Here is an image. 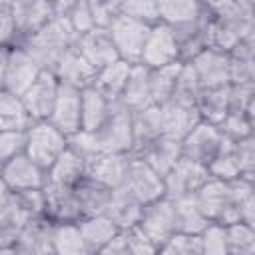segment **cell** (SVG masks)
<instances>
[{"label":"cell","mask_w":255,"mask_h":255,"mask_svg":"<svg viewBox=\"0 0 255 255\" xmlns=\"http://www.w3.org/2000/svg\"><path fill=\"white\" fill-rule=\"evenodd\" d=\"M209 46L229 52L239 40L255 34V4L233 0L209 12Z\"/></svg>","instance_id":"obj_1"},{"label":"cell","mask_w":255,"mask_h":255,"mask_svg":"<svg viewBox=\"0 0 255 255\" xmlns=\"http://www.w3.org/2000/svg\"><path fill=\"white\" fill-rule=\"evenodd\" d=\"M78 40V32L64 20L54 16L52 20H48L36 34H32L30 38H26L24 42H20L36 60L42 68L50 70L52 64L56 62V58L70 46H74Z\"/></svg>","instance_id":"obj_2"},{"label":"cell","mask_w":255,"mask_h":255,"mask_svg":"<svg viewBox=\"0 0 255 255\" xmlns=\"http://www.w3.org/2000/svg\"><path fill=\"white\" fill-rule=\"evenodd\" d=\"M68 147V135L60 131L50 120H32L26 128V155L42 169L56 161V157Z\"/></svg>","instance_id":"obj_3"},{"label":"cell","mask_w":255,"mask_h":255,"mask_svg":"<svg viewBox=\"0 0 255 255\" xmlns=\"http://www.w3.org/2000/svg\"><path fill=\"white\" fill-rule=\"evenodd\" d=\"M102 151L131 153L133 147V126L131 112L120 102H112L106 122L94 131Z\"/></svg>","instance_id":"obj_4"},{"label":"cell","mask_w":255,"mask_h":255,"mask_svg":"<svg viewBox=\"0 0 255 255\" xmlns=\"http://www.w3.org/2000/svg\"><path fill=\"white\" fill-rule=\"evenodd\" d=\"M199 209L209 221H219V223H233L237 219V207H235V197L231 191V183L209 177L195 193H193Z\"/></svg>","instance_id":"obj_5"},{"label":"cell","mask_w":255,"mask_h":255,"mask_svg":"<svg viewBox=\"0 0 255 255\" xmlns=\"http://www.w3.org/2000/svg\"><path fill=\"white\" fill-rule=\"evenodd\" d=\"M151 24H145L141 20L129 18L126 14H120L110 26L108 32L112 36V42L116 46V52L122 60L129 62V64H139L141 60V52H143V44L147 38Z\"/></svg>","instance_id":"obj_6"},{"label":"cell","mask_w":255,"mask_h":255,"mask_svg":"<svg viewBox=\"0 0 255 255\" xmlns=\"http://www.w3.org/2000/svg\"><path fill=\"white\" fill-rule=\"evenodd\" d=\"M122 187L126 191H129L141 205L165 195L163 175H159L145 159H141L137 155H131V153H129V159H128V167H126Z\"/></svg>","instance_id":"obj_7"},{"label":"cell","mask_w":255,"mask_h":255,"mask_svg":"<svg viewBox=\"0 0 255 255\" xmlns=\"http://www.w3.org/2000/svg\"><path fill=\"white\" fill-rule=\"evenodd\" d=\"M209 177L211 175H209L207 165L181 155L175 161V165L163 175L165 197L179 199V197H185V195H193Z\"/></svg>","instance_id":"obj_8"},{"label":"cell","mask_w":255,"mask_h":255,"mask_svg":"<svg viewBox=\"0 0 255 255\" xmlns=\"http://www.w3.org/2000/svg\"><path fill=\"white\" fill-rule=\"evenodd\" d=\"M137 225L143 229V233L153 241V245L159 247L177 231L175 227V207L169 197H159L149 203H143L141 215Z\"/></svg>","instance_id":"obj_9"},{"label":"cell","mask_w":255,"mask_h":255,"mask_svg":"<svg viewBox=\"0 0 255 255\" xmlns=\"http://www.w3.org/2000/svg\"><path fill=\"white\" fill-rule=\"evenodd\" d=\"M44 68L38 64V60L22 44H12L8 48L2 88L14 92L16 96H22L26 92V88L38 78V74Z\"/></svg>","instance_id":"obj_10"},{"label":"cell","mask_w":255,"mask_h":255,"mask_svg":"<svg viewBox=\"0 0 255 255\" xmlns=\"http://www.w3.org/2000/svg\"><path fill=\"white\" fill-rule=\"evenodd\" d=\"M10 16L16 30V42L20 44L36 34L48 20L54 18L52 0H10Z\"/></svg>","instance_id":"obj_11"},{"label":"cell","mask_w":255,"mask_h":255,"mask_svg":"<svg viewBox=\"0 0 255 255\" xmlns=\"http://www.w3.org/2000/svg\"><path fill=\"white\" fill-rule=\"evenodd\" d=\"M225 137L219 131V128L211 122L199 120L181 139V155L195 159L203 165H207L215 153L219 151V147L223 145Z\"/></svg>","instance_id":"obj_12"},{"label":"cell","mask_w":255,"mask_h":255,"mask_svg":"<svg viewBox=\"0 0 255 255\" xmlns=\"http://www.w3.org/2000/svg\"><path fill=\"white\" fill-rule=\"evenodd\" d=\"M177 60H179V48H177V40H175L171 26H167L163 22L151 24L145 44H143L139 64H143L147 68H159V66H165V64L177 62Z\"/></svg>","instance_id":"obj_13"},{"label":"cell","mask_w":255,"mask_h":255,"mask_svg":"<svg viewBox=\"0 0 255 255\" xmlns=\"http://www.w3.org/2000/svg\"><path fill=\"white\" fill-rule=\"evenodd\" d=\"M58 86H60V82L54 76V72L44 68L38 74V78L26 88V92L20 98H22V104L32 120H48L50 118V112H52V106H54V100L58 94Z\"/></svg>","instance_id":"obj_14"},{"label":"cell","mask_w":255,"mask_h":255,"mask_svg":"<svg viewBox=\"0 0 255 255\" xmlns=\"http://www.w3.org/2000/svg\"><path fill=\"white\" fill-rule=\"evenodd\" d=\"M201 88H217L229 84V54L217 48H205L189 60Z\"/></svg>","instance_id":"obj_15"},{"label":"cell","mask_w":255,"mask_h":255,"mask_svg":"<svg viewBox=\"0 0 255 255\" xmlns=\"http://www.w3.org/2000/svg\"><path fill=\"white\" fill-rule=\"evenodd\" d=\"M50 72H54V76L58 78V82L70 84V86H76V88L82 90L86 86H92L98 70L78 52V48L74 44V46L66 48L56 58V62L52 64Z\"/></svg>","instance_id":"obj_16"},{"label":"cell","mask_w":255,"mask_h":255,"mask_svg":"<svg viewBox=\"0 0 255 255\" xmlns=\"http://www.w3.org/2000/svg\"><path fill=\"white\" fill-rule=\"evenodd\" d=\"M0 177L12 191H22L32 187H44L48 173L26 153H20L0 165Z\"/></svg>","instance_id":"obj_17"},{"label":"cell","mask_w":255,"mask_h":255,"mask_svg":"<svg viewBox=\"0 0 255 255\" xmlns=\"http://www.w3.org/2000/svg\"><path fill=\"white\" fill-rule=\"evenodd\" d=\"M80 104H82V92L76 86L62 84L58 86V94L50 112V122L64 131L66 135H72L80 129Z\"/></svg>","instance_id":"obj_18"},{"label":"cell","mask_w":255,"mask_h":255,"mask_svg":"<svg viewBox=\"0 0 255 255\" xmlns=\"http://www.w3.org/2000/svg\"><path fill=\"white\" fill-rule=\"evenodd\" d=\"M76 48L96 70L112 64L114 60L120 58L108 28H102V26H94V28L78 34Z\"/></svg>","instance_id":"obj_19"},{"label":"cell","mask_w":255,"mask_h":255,"mask_svg":"<svg viewBox=\"0 0 255 255\" xmlns=\"http://www.w3.org/2000/svg\"><path fill=\"white\" fill-rule=\"evenodd\" d=\"M44 215L52 221H78L80 205L72 185H62L46 179L44 183Z\"/></svg>","instance_id":"obj_20"},{"label":"cell","mask_w":255,"mask_h":255,"mask_svg":"<svg viewBox=\"0 0 255 255\" xmlns=\"http://www.w3.org/2000/svg\"><path fill=\"white\" fill-rule=\"evenodd\" d=\"M52 227L54 221L46 215H30L28 221L24 223L16 245L14 253H28V255H46L54 253L52 249Z\"/></svg>","instance_id":"obj_21"},{"label":"cell","mask_w":255,"mask_h":255,"mask_svg":"<svg viewBox=\"0 0 255 255\" xmlns=\"http://www.w3.org/2000/svg\"><path fill=\"white\" fill-rule=\"evenodd\" d=\"M129 153H112V151H98L86 161V177L100 181L112 189L122 187L126 167H128Z\"/></svg>","instance_id":"obj_22"},{"label":"cell","mask_w":255,"mask_h":255,"mask_svg":"<svg viewBox=\"0 0 255 255\" xmlns=\"http://www.w3.org/2000/svg\"><path fill=\"white\" fill-rule=\"evenodd\" d=\"M209 18H211V14H209V10H205L195 22L171 28L175 34V40H177L181 62H189L201 50L209 48Z\"/></svg>","instance_id":"obj_23"},{"label":"cell","mask_w":255,"mask_h":255,"mask_svg":"<svg viewBox=\"0 0 255 255\" xmlns=\"http://www.w3.org/2000/svg\"><path fill=\"white\" fill-rule=\"evenodd\" d=\"M122 106H126L129 112L143 110L151 106V92H149V68L143 64H131L129 76L126 80V86L118 98Z\"/></svg>","instance_id":"obj_24"},{"label":"cell","mask_w":255,"mask_h":255,"mask_svg":"<svg viewBox=\"0 0 255 255\" xmlns=\"http://www.w3.org/2000/svg\"><path fill=\"white\" fill-rule=\"evenodd\" d=\"M161 110V135L181 141L183 135L201 120L197 108L179 106L175 102H165L159 106Z\"/></svg>","instance_id":"obj_25"},{"label":"cell","mask_w":255,"mask_h":255,"mask_svg":"<svg viewBox=\"0 0 255 255\" xmlns=\"http://www.w3.org/2000/svg\"><path fill=\"white\" fill-rule=\"evenodd\" d=\"M131 155L145 159L159 175H165L181 157V141L159 135L157 139L149 141L145 147H141L137 153H131Z\"/></svg>","instance_id":"obj_26"},{"label":"cell","mask_w":255,"mask_h":255,"mask_svg":"<svg viewBox=\"0 0 255 255\" xmlns=\"http://www.w3.org/2000/svg\"><path fill=\"white\" fill-rule=\"evenodd\" d=\"M74 193H76V199H78L82 217H88V215L106 213V207H108V203L112 199L114 189L84 175L74 185Z\"/></svg>","instance_id":"obj_27"},{"label":"cell","mask_w":255,"mask_h":255,"mask_svg":"<svg viewBox=\"0 0 255 255\" xmlns=\"http://www.w3.org/2000/svg\"><path fill=\"white\" fill-rule=\"evenodd\" d=\"M78 227H80V233L84 237V243H86V249H88L90 255L100 253L102 247L120 231V227L106 213L80 217Z\"/></svg>","instance_id":"obj_28"},{"label":"cell","mask_w":255,"mask_h":255,"mask_svg":"<svg viewBox=\"0 0 255 255\" xmlns=\"http://www.w3.org/2000/svg\"><path fill=\"white\" fill-rule=\"evenodd\" d=\"M82 92V104H80V129L84 131H96L108 118L112 102L100 94L94 86H86Z\"/></svg>","instance_id":"obj_29"},{"label":"cell","mask_w":255,"mask_h":255,"mask_svg":"<svg viewBox=\"0 0 255 255\" xmlns=\"http://www.w3.org/2000/svg\"><path fill=\"white\" fill-rule=\"evenodd\" d=\"M131 126H133V147L131 153H137L149 141L161 135V110L159 106L151 104L143 110L131 112Z\"/></svg>","instance_id":"obj_30"},{"label":"cell","mask_w":255,"mask_h":255,"mask_svg":"<svg viewBox=\"0 0 255 255\" xmlns=\"http://www.w3.org/2000/svg\"><path fill=\"white\" fill-rule=\"evenodd\" d=\"M129 70H131V64L118 58L112 64H108V66H104L96 72V78H94L92 86L100 94H104L110 102H118V98H120V94L126 86V80L129 76Z\"/></svg>","instance_id":"obj_31"},{"label":"cell","mask_w":255,"mask_h":255,"mask_svg":"<svg viewBox=\"0 0 255 255\" xmlns=\"http://www.w3.org/2000/svg\"><path fill=\"white\" fill-rule=\"evenodd\" d=\"M141 203L124 187H116L112 193V199L106 207V215L120 227V229H128L131 225H135L139 221L141 215Z\"/></svg>","instance_id":"obj_32"},{"label":"cell","mask_w":255,"mask_h":255,"mask_svg":"<svg viewBox=\"0 0 255 255\" xmlns=\"http://www.w3.org/2000/svg\"><path fill=\"white\" fill-rule=\"evenodd\" d=\"M48 179L50 181H56V183H62V185H76L84 175H86V161L84 157H80L74 149L66 147L58 157L56 161L48 167Z\"/></svg>","instance_id":"obj_33"},{"label":"cell","mask_w":255,"mask_h":255,"mask_svg":"<svg viewBox=\"0 0 255 255\" xmlns=\"http://www.w3.org/2000/svg\"><path fill=\"white\" fill-rule=\"evenodd\" d=\"M205 12L201 0H159V22L177 28L195 22Z\"/></svg>","instance_id":"obj_34"},{"label":"cell","mask_w":255,"mask_h":255,"mask_svg":"<svg viewBox=\"0 0 255 255\" xmlns=\"http://www.w3.org/2000/svg\"><path fill=\"white\" fill-rule=\"evenodd\" d=\"M195 108L201 120L217 126L229 112V84L217 88H201Z\"/></svg>","instance_id":"obj_35"},{"label":"cell","mask_w":255,"mask_h":255,"mask_svg":"<svg viewBox=\"0 0 255 255\" xmlns=\"http://www.w3.org/2000/svg\"><path fill=\"white\" fill-rule=\"evenodd\" d=\"M52 249L56 255H90L78 221H54Z\"/></svg>","instance_id":"obj_36"},{"label":"cell","mask_w":255,"mask_h":255,"mask_svg":"<svg viewBox=\"0 0 255 255\" xmlns=\"http://www.w3.org/2000/svg\"><path fill=\"white\" fill-rule=\"evenodd\" d=\"M30 213H26L16 199L12 197L10 205H6L0 211V253H14V245L16 239L24 227V223L28 221Z\"/></svg>","instance_id":"obj_37"},{"label":"cell","mask_w":255,"mask_h":255,"mask_svg":"<svg viewBox=\"0 0 255 255\" xmlns=\"http://www.w3.org/2000/svg\"><path fill=\"white\" fill-rule=\"evenodd\" d=\"M171 201H173V207H175V227H177V231L199 235L207 227L209 219L203 215V211L199 209L193 195H185V197L171 199Z\"/></svg>","instance_id":"obj_38"},{"label":"cell","mask_w":255,"mask_h":255,"mask_svg":"<svg viewBox=\"0 0 255 255\" xmlns=\"http://www.w3.org/2000/svg\"><path fill=\"white\" fill-rule=\"evenodd\" d=\"M32 118L28 116L22 98L0 88V129H26Z\"/></svg>","instance_id":"obj_39"},{"label":"cell","mask_w":255,"mask_h":255,"mask_svg":"<svg viewBox=\"0 0 255 255\" xmlns=\"http://www.w3.org/2000/svg\"><path fill=\"white\" fill-rule=\"evenodd\" d=\"M179 68H181L179 60L159 68H149V92H151V102L155 106H161L171 100Z\"/></svg>","instance_id":"obj_40"},{"label":"cell","mask_w":255,"mask_h":255,"mask_svg":"<svg viewBox=\"0 0 255 255\" xmlns=\"http://www.w3.org/2000/svg\"><path fill=\"white\" fill-rule=\"evenodd\" d=\"M54 16L64 18L78 34L96 26L88 0H54Z\"/></svg>","instance_id":"obj_41"},{"label":"cell","mask_w":255,"mask_h":255,"mask_svg":"<svg viewBox=\"0 0 255 255\" xmlns=\"http://www.w3.org/2000/svg\"><path fill=\"white\" fill-rule=\"evenodd\" d=\"M199 92H201V86L197 82V76H195L191 64L181 62V68H179V74H177V80H175V88H173V94H171L169 102H175V104L187 106V108H195Z\"/></svg>","instance_id":"obj_42"},{"label":"cell","mask_w":255,"mask_h":255,"mask_svg":"<svg viewBox=\"0 0 255 255\" xmlns=\"http://www.w3.org/2000/svg\"><path fill=\"white\" fill-rule=\"evenodd\" d=\"M209 175L223 179V181H231L235 177H241L239 171V163H237V155H235V145L231 139L225 137L223 145L219 147V151L215 153V157L207 163Z\"/></svg>","instance_id":"obj_43"},{"label":"cell","mask_w":255,"mask_h":255,"mask_svg":"<svg viewBox=\"0 0 255 255\" xmlns=\"http://www.w3.org/2000/svg\"><path fill=\"white\" fill-rule=\"evenodd\" d=\"M227 229V255H255V225L233 221Z\"/></svg>","instance_id":"obj_44"},{"label":"cell","mask_w":255,"mask_h":255,"mask_svg":"<svg viewBox=\"0 0 255 255\" xmlns=\"http://www.w3.org/2000/svg\"><path fill=\"white\" fill-rule=\"evenodd\" d=\"M219 131L223 133V137L231 139V141H239L247 135H253L255 131V118L241 114V112H227L225 118L217 124Z\"/></svg>","instance_id":"obj_45"},{"label":"cell","mask_w":255,"mask_h":255,"mask_svg":"<svg viewBox=\"0 0 255 255\" xmlns=\"http://www.w3.org/2000/svg\"><path fill=\"white\" fill-rule=\"evenodd\" d=\"M201 255H227V229L225 223L209 221L207 227L199 233Z\"/></svg>","instance_id":"obj_46"},{"label":"cell","mask_w":255,"mask_h":255,"mask_svg":"<svg viewBox=\"0 0 255 255\" xmlns=\"http://www.w3.org/2000/svg\"><path fill=\"white\" fill-rule=\"evenodd\" d=\"M157 253L165 255H201V239L197 233H183L175 231Z\"/></svg>","instance_id":"obj_47"},{"label":"cell","mask_w":255,"mask_h":255,"mask_svg":"<svg viewBox=\"0 0 255 255\" xmlns=\"http://www.w3.org/2000/svg\"><path fill=\"white\" fill-rule=\"evenodd\" d=\"M229 110L255 118V84H229Z\"/></svg>","instance_id":"obj_48"},{"label":"cell","mask_w":255,"mask_h":255,"mask_svg":"<svg viewBox=\"0 0 255 255\" xmlns=\"http://www.w3.org/2000/svg\"><path fill=\"white\" fill-rule=\"evenodd\" d=\"M122 14L155 24L159 22V0H122Z\"/></svg>","instance_id":"obj_49"},{"label":"cell","mask_w":255,"mask_h":255,"mask_svg":"<svg viewBox=\"0 0 255 255\" xmlns=\"http://www.w3.org/2000/svg\"><path fill=\"white\" fill-rule=\"evenodd\" d=\"M26 153V129H0V165Z\"/></svg>","instance_id":"obj_50"},{"label":"cell","mask_w":255,"mask_h":255,"mask_svg":"<svg viewBox=\"0 0 255 255\" xmlns=\"http://www.w3.org/2000/svg\"><path fill=\"white\" fill-rule=\"evenodd\" d=\"M233 145H235V155H237L241 177L255 181V133L239 141H233Z\"/></svg>","instance_id":"obj_51"},{"label":"cell","mask_w":255,"mask_h":255,"mask_svg":"<svg viewBox=\"0 0 255 255\" xmlns=\"http://www.w3.org/2000/svg\"><path fill=\"white\" fill-rule=\"evenodd\" d=\"M96 26L108 28L122 14V0H88Z\"/></svg>","instance_id":"obj_52"},{"label":"cell","mask_w":255,"mask_h":255,"mask_svg":"<svg viewBox=\"0 0 255 255\" xmlns=\"http://www.w3.org/2000/svg\"><path fill=\"white\" fill-rule=\"evenodd\" d=\"M68 147L74 149L80 157H84V161H88L92 155L102 151L100 145H98L96 133L94 131H84V129H78L72 135H68Z\"/></svg>","instance_id":"obj_53"},{"label":"cell","mask_w":255,"mask_h":255,"mask_svg":"<svg viewBox=\"0 0 255 255\" xmlns=\"http://www.w3.org/2000/svg\"><path fill=\"white\" fill-rule=\"evenodd\" d=\"M124 233H126L129 255H151V253H157V247L153 245V241L143 233V229L137 223L128 227V229H124Z\"/></svg>","instance_id":"obj_54"},{"label":"cell","mask_w":255,"mask_h":255,"mask_svg":"<svg viewBox=\"0 0 255 255\" xmlns=\"http://www.w3.org/2000/svg\"><path fill=\"white\" fill-rule=\"evenodd\" d=\"M16 203L30 215H44V189L42 187H32V189H22L14 191Z\"/></svg>","instance_id":"obj_55"},{"label":"cell","mask_w":255,"mask_h":255,"mask_svg":"<svg viewBox=\"0 0 255 255\" xmlns=\"http://www.w3.org/2000/svg\"><path fill=\"white\" fill-rule=\"evenodd\" d=\"M98 255H129L128 251V241H126V233L124 229H120L104 247Z\"/></svg>","instance_id":"obj_56"},{"label":"cell","mask_w":255,"mask_h":255,"mask_svg":"<svg viewBox=\"0 0 255 255\" xmlns=\"http://www.w3.org/2000/svg\"><path fill=\"white\" fill-rule=\"evenodd\" d=\"M12 197H14V191H12V189L4 183V179L0 177V211H2L6 205H10Z\"/></svg>","instance_id":"obj_57"},{"label":"cell","mask_w":255,"mask_h":255,"mask_svg":"<svg viewBox=\"0 0 255 255\" xmlns=\"http://www.w3.org/2000/svg\"><path fill=\"white\" fill-rule=\"evenodd\" d=\"M8 48H10V46H4V44H0V88H2V80H4V68H6Z\"/></svg>","instance_id":"obj_58"},{"label":"cell","mask_w":255,"mask_h":255,"mask_svg":"<svg viewBox=\"0 0 255 255\" xmlns=\"http://www.w3.org/2000/svg\"><path fill=\"white\" fill-rule=\"evenodd\" d=\"M229 2H233V0H201V4L205 6V10H209V12H213V10L221 8V6L229 4Z\"/></svg>","instance_id":"obj_59"},{"label":"cell","mask_w":255,"mask_h":255,"mask_svg":"<svg viewBox=\"0 0 255 255\" xmlns=\"http://www.w3.org/2000/svg\"><path fill=\"white\" fill-rule=\"evenodd\" d=\"M10 8V0H0V14Z\"/></svg>","instance_id":"obj_60"},{"label":"cell","mask_w":255,"mask_h":255,"mask_svg":"<svg viewBox=\"0 0 255 255\" xmlns=\"http://www.w3.org/2000/svg\"><path fill=\"white\" fill-rule=\"evenodd\" d=\"M247 2H251V4H255V0H247Z\"/></svg>","instance_id":"obj_61"},{"label":"cell","mask_w":255,"mask_h":255,"mask_svg":"<svg viewBox=\"0 0 255 255\" xmlns=\"http://www.w3.org/2000/svg\"><path fill=\"white\" fill-rule=\"evenodd\" d=\"M52 2H54V0H52Z\"/></svg>","instance_id":"obj_62"}]
</instances>
